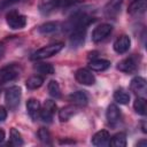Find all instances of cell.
<instances>
[{
    "instance_id": "19",
    "label": "cell",
    "mask_w": 147,
    "mask_h": 147,
    "mask_svg": "<svg viewBox=\"0 0 147 147\" xmlns=\"http://www.w3.org/2000/svg\"><path fill=\"white\" fill-rule=\"evenodd\" d=\"M146 0H132L131 5L127 8V13L130 15H141L146 10Z\"/></svg>"
},
{
    "instance_id": "32",
    "label": "cell",
    "mask_w": 147,
    "mask_h": 147,
    "mask_svg": "<svg viewBox=\"0 0 147 147\" xmlns=\"http://www.w3.org/2000/svg\"><path fill=\"white\" fill-rule=\"evenodd\" d=\"M5 138H6V133H5V131L2 129H0V144L5 140Z\"/></svg>"
},
{
    "instance_id": "23",
    "label": "cell",
    "mask_w": 147,
    "mask_h": 147,
    "mask_svg": "<svg viewBox=\"0 0 147 147\" xmlns=\"http://www.w3.org/2000/svg\"><path fill=\"white\" fill-rule=\"evenodd\" d=\"M44 83V78L39 75H34V76H31L30 78H28L25 85L29 90H37Z\"/></svg>"
},
{
    "instance_id": "7",
    "label": "cell",
    "mask_w": 147,
    "mask_h": 147,
    "mask_svg": "<svg viewBox=\"0 0 147 147\" xmlns=\"http://www.w3.org/2000/svg\"><path fill=\"white\" fill-rule=\"evenodd\" d=\"M56 111V103L52 100H46L44 102V105L41 106V109H40V114H39V117L46 122V123H51L52 119H53V116Z\"/></svg>"
},
{
    "instance_id": "21",
    "label": "cell",
    "mask_w": 147,
    "mask_h": 147,
    "mask_svg": "<svg viewBox=\"0 0 147 147\" xmlns=\"http://www.w3.org/2000/svg\"><path fill=\"white\" fill-rule=\"evenodd\" d=\"M59 29H60L59 22H46L38 28V31L41 34H51V33L56 32Z\"/></svg>"
},
{
    "instance_id": "17",
    "label": "cell",
    "mask_w": 147,
    "mask_h": 147,
    "mask_svg": "<svg viewBox=\"0 0 147 147\" xmlns=\"http://www.w3.org/2000/svg\"><path fill=\"white\" fill-rule=\"evenodd\" d=\"M26 109H28V114L33 121H37L39 118L41 105L37 99H29L26 102Z\"/></svg>"
},
{
    "instance_id": "24",
    "label": "cell",
    "mask_w": 147,
    "mask_h": 147,
    "mask_svg": "<svg viewBox=\"0 0 147 147\" xmlns=\"http://www.w3.org/2000/svg\"><path fill=\"white\" fill-rule=\"evenodd\" d=\"M114 100L119 105H127L130 101V94L122 88L116 90L114 92Z\"/></svg>"
},
{
    "instance_id": "9",
    "label": "cell",
    "mask_w": 147,
    "mask_h": 147,
    "mask_svg": "<svg viewBox=\"0 0 147 147\" xmlns=\"http://www.w3.org/2000/svg\"><path fill=\"white\" fill-rule=\"evenodd\" d=\"M138 65H139V61L137 60V57L130 56V57H126L119 61L117 64V69L125 74H132L138 69Z\"/></svg>"
},
{
    "instance_id": "8",
    "label": "cell",
    "mask_w": 147,
    "mask_h": 147,
    "mask_svg": "<svg viewBox=\"0 0 147 147\" xmlns=\"http://www.w3.org/2000/svg\"><path fill=\"white\" fill-rule=\"evenodd\" d=\"M130 90L137 94L138 96H142L145 98L146 96V93H147V84H146V79L140 77V76H137L134 77L131 83H130Z\"/></svg>"
},
{
    "instance_id": "33",
    "label": "cell",
    "mask_w": 147,
    "mask_h": 147,
    "mask_svg": "<svg viewBox=\"0 0 147 147\" xmlns=\"http://www.w3.org/2000/svg\"><path fill=\"white\" fill-rule=\"evenodd\" d=\"M5 55V46L2 44H0V59H2Z\"/></svg>"
},
{
    "instance_id": "4",
    "label": "cell",
    "mask_w": 147,
    "mask_h": 147,
    "mask_svg": "<svg viewBox=\"0 0 147 147\" xmlns=\"http://www.w3.org/2000/svg\"><path fill=\"white\" fill-rule=\"evenodd\" d=\"M7 25L13 30L23 29L26 24V17L16 10H11L6 15Z\"/></svg>"
},
{
    "instance_id": "29",
    "label": "cell",
    "mask_w": 147,
    "mask_h": 147,
    "mask_svg": "<svg viewBox=\"0 0 147 147\" xmlns=\"http://www.w3.org/2000/svg\"><path fill=\"white\" fill-rule=\"evenodd\" d=\"M38 138H39V140L42 144H46V145H51L52 144L51 142V134H49L48 130L45 129V127L39 129V131H38Z\"/></svg>"
},
{
    "instance_id": "25",
    "label": "cell",
    "mask_w": 147,
    "mask_h": 147,
    "mask_svg": "<svg viewBox=\"0 0 147 147\" xmlns=\"http://www.w3.org/2000/svg\"><path fill=\"white\" fill-rule=\"evenodd\" d=\"M133 108L136 110L137 114L145 116L146 115V110H147V106H146V99L142 96H138L134 102H133Z\"/></svg>"
},
{
    "instance_id": "18",
    "label": "cell",
    "mask_w": 147,
    "mask_h": 147,
    "mask_svg": "<svg viewBox=\"0 0 147 147\" xmlns=\"http://www.w3.org/2000/svg\"><path fill=\"white\" fill-rule=\"evenodd\" d=\"M77 110H78V107L75 106V105H69V106H65L63 108H61L59 110V118L61 122H68L72 116H75L77 114Z\"/></svg>"
},
{
    "instance_id": "13",
    "label": "cell",
    "mask_w": 147,
    "mask_h": 147,
    "mask_svg": "<svg viewBox=\"0 0 147 147\" xmlns=\"http://www.w3.org/2000/svg\"><path fill=\"white\" fill-rule=\"evenodd\" d=\"M61 5V0H39L38 9L42 15H48Z\"/></svg>"
},
{
    "instance_id": "20",
    "label": "cell",
    "mask_w": 147,
    "mask_h": 147,
    "mask_svg": "<svg viewBox=\"0 0 147 147\" xmlns=\"http://www.w3.org/2000/svg\"><path fill=\"white\" fill-rule=\"evenodd\" d=\"M110 67V62L105 59H93L88 62V68L93 71H105Z\"/></svg>"
},
{
    "instance_id": "2",
    "label": "cell",
    "mask_w": 147,
    "mask_h": 147,
    "mask_svg": "<svg viewBox=\"0 0 147 147\" xmlns=\"http://www.w3.org/2000/svg\"><path fill=\"white\" fill-rule=\"evenodd\" d=\"M21 68L17 64H8L0 69V84H6L18 78Z\"/></svg>"
},
{
    "instance_id": "5",
    "label": "cell",
    "mask_w": 147,
    "mask_h": 147,
    "mask_svg": "<svg viewBox=\"0 0 147 147\" xmlns=\"http://www.w3.org/2000/svg\"><path fill=\"white\" fill-rule=\"evenodd\" d=\"M113 31V25L108 24V23H102L100 25H98L96 28H94V30L92 31V40L94 42H100L102 40H105Z\"/></svg>"
},
{
    "instance_id": "31",
    "label": "cell",
    "mask_w": 147,
    "mask_h": 147,
    "mask_svg": "<svg viewBox=\"0 0 147 147\" xmlns=\"http://www.w3.org/2000/svg\"><path fill=\"white\" fill-rule=\"evenodd\" d=\"M6 117H7V110L3 106H0V122L5 121Z\"/></svg>"
},
{
    "instance_id": "6",
    "label": "cell",
    "mask_w": 147,
    "mask_h": 147,
    "mask_svg": "<svg viewBox=\"0 0 147 147\" xmlns=\"http://www.w3.org/2000/svg\"><path fill=\"white\" fill-rule=\"evenodd\" d=\"M86 30H87V26H83V25L75 26L74 29L70 30V42L74 47H78L84 42Z\"/></svg>"
},
{
    "instance_id": "10",
    "label": "cell",
    "mask_w": 147,
    "mask_h": 147,
    "mask_svg": "<svg viewBox=\"0 0 147 147\" xmlns=\"http://www.w3.org/2000/svg\"><path fill=\"white\" fill-rule=\"evenodd\" d=\"M75 78L79 84L86 85V86H91L95 83V77L92 74V71H90L88 69H85V68L78 69L75 74Z\"/></svg>"
},
{
    "instance_id": "12",
    "label": "cell",
    "mask_w": 147,
    "mask_h": 147,
    "mask_svg": "<svg viewBox=\"0 0 147 147\" xmlns=\"http://www.w3.org/2000/svg\"><path fill=\"white\" fill-rule=\"evenodd\" d=\"M130 46H131L130 37L126 36V34H123V36L118 37L115 40V42L113 45V48L117 54H124L130 49Z\"/></svg>"
},
{
    "instance_id": "1",
    "label": "cell",
    "mask_w": 147,
    "mask_h": 147,
    "mask_svg": "<svg viewBox=\"0 0 147 147\" xmlns=\"http://www.w3.org/2000/svg\"><path fill=\"white\" fill-rule=\"evenodd\" d=\"M63 47H64V44L63 42H54V44L44 46V47L39 48L38 51H36L31 55V60L39 61V60H44V59L51 57V56L57 54L59 52H61Z\"/></svg>"
},
{
    "instance_id": "30",
    "label": "cell",
    "mask_w": 147,
    "mask_h": 147,
    "mask_svg": "<svg viewBox=\"0 0 147 147\" xmlns=\"http://www.w3.org/2000/svg\"><path fill=\"white\" fill-rule=\"evenodd\" d=\"M17 2H20V0H1L0 1V8H8L9 6H13Z\"/></svg>"
},
{
    "instance_id": "34",
    "label": "cell",
    "mask_w": 147,
    "mask_h": 147,
    "mask_svg": "<svg viewBox=\"0 0 147 147\" xmlns=\"http://www.w3.org/2000/svg\"><path fill=\"white\" fill-rule=\"evenodd\" d=\"M137 145H138V146H144V147H145V146L147 145V142H146V140H141V141H139Z\"/></svg>"
},
{
    "instance_id": "14",
    "label": "cell",
    "mask_w": 147,
    "mask_h": 147,
    "mask_svg": "<svg viewBox=\"0 0 147 147\" xmlns=\"http://www.w3.org/2000/svg\"><path fill=\"white\" fill-rule=\"evenodd\" d=\"M109 141H110V134H109V132L106 131V130L98 131V132L94 133V136L92 137V144H93L94 146H98V147L109 146Z\"/></svg>"
},
{
    "instance_id": "15",
    "label": "cell",
    "mask_w": 147,
    "mask_h": 147,
    "mask_svg": "<svg viewBox=\"0 0 147 147\" xmlns=\"http://www.w3.org/2000/svg\"><path fill=\"white\" fill-rule=\"evenodd\" d=\"M69 101L77 107H85L88 102V96L85 91H76L69 95Z\"/></svg>"
},
{
    "instance_id": "28",
    "label": "cell",
    "mask_w": 147,
    "mask_h": 147,
    "mask_svg": "<svg viewBox=\"0 0 147 147\" xmlns=\"http://www.w3.org/2000/svg\"><path fill=\"white\" fill-rule=\"evenodd\" d=\"M10 144L13 146H22L23 145V138H22L21 133L18 132V130H16L15 127H13L10 130Z\"/></svg>"
},
{
    "instance_id": "3",
    "label": "cell",
    "mask_w": 147,
    "mask_h": 147,
    "mask_svg": "<svg viewBox=\"0 0 147 147\" xmlns=\"http://www.w3.org/2000/svg\"><path fill=\"white\" fill-rule=\"evenodd\" d=\"M21 95H22V91L18 86H11L6 91L5 101L9 110H15L18 107L21 101Z\"/></svg>"
},
{
    "instance_id": "11",
    "label": "cell",
    "mask_w": 147,
    "mask_h": 147,
    "mask_svg": "<svg viewBox=\"0 0 147 147\" xmlns=\"http://www.w3.org/2000/svg\"><path fill=\"white\" fill-rule=\"evenodd\" d=\"M122 3L123 0H109L103 7V15L107 18H115L121 11Z\"/></svg>"
},
{
    "instance_id": "26",
    "label": "cell",
    "mask_w": 147,
    "mask_h": 147,
    "mask_svg": "<svg viewBox=\"0 0 147 147\" xmlns=\"http://www.w3.org/2000/svg\"><path fill=\"white\" fill-rule=\"evenodd\" d=\"M48 93L51 96H53L55 99H59L61 96V88L56 80H51L48 83Z\"/></svg>"
},
{
    "instance_id": "27",
    "label": "cell",
    "mask_w": 147,
    "mask_h": 147,
    "mask_svg": "<svg viewBox=\"0 0 147 147\" xmlns=\"http://www.w3.org/2000/svg\"><path fill=\"white\" fill-rule=\"evenodd\" d=\"M34 69L41 75H53L54 74V67L49 63H37Z\"/></svg>"
},
{
    "instance_id": "16",
    "label": "cell",
    "mask_w": 147,
    "mask_h": 147,
    "mask_svg": "<svg viewBox=\"0 0 147 147\" xmlns=\"http://www.w3.org/2000/svg\"><path fill=\"white\" fill-rule=\"evenodd\" d=\"M106 118H107V122L110 125H115L119 121L121 111H119V108L115 103H111V105L108 106L107 111H106Z\"/></svg>"
},
{
    "instance_id": "22",
    "label": "cell",
    "mask_w": 147,
    "mask_h": 147,
    "mask_svg": "<svg viewBox=\"0 0 147 147\" xmlns=\"http://www.w3.org/2000/svg\"><path fill=\"white\" fill-rule=\"evenodd\" d=\"M109 145L114 146V147H125L126 146V134L124 132L116 133L114 137H111Z\"/></svg>"
}]
</instances>
